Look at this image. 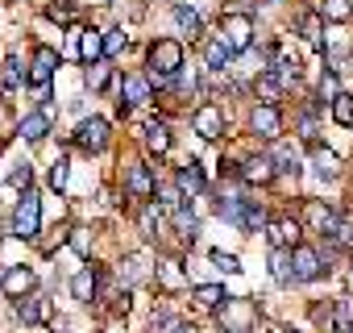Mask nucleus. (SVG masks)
Returning <instances> with one entry per match:
<instances>
[{
    "label": "nucleus",
    "mask_w": 353,
    "mask_h": 333,
    "mask_svg": "<svg viewBox=\"0 0 353 333\" xmlns=\"http://www.w3.org/2000/svg\"><path fill=\"white\" fill-rule=\"evenodd\" d=\"M183 71V46L174 42V38H158L154 46H150V84H158V88H166V84H174V75Z\"/></svg>",
    "instance_id": "1"
},
{
    "label": "nucleus",
    "mask_w": 353,
    "mask_h": 333,
    "mask_svg": "<svg viewBox=\"0 0 353 333\" xmlns=\"http://www.w3.org/2000/svg\"><path fill=\"white\" fill-rule=\"evenodd\" d=\"M38 225H42V200H38V192H30V188H26V196H21V200H17V209H13L9 234H13V238H21V242H30V238H38Z\"/></svg>",
    "instance_id": "2"
},
{
    "label": "nucleus",
    "mask_w": 353,
    "mask_h": 333,
    "mask_svg": "<svg viewBox=\"0 0 353 333\" xmlns=\"http://www.w3.org/2000/svg\"><path fill=\"white\" fill-rule=\"evenodd\" d=\"M216 213L229 221V225H237V229H258V225H266V213L254 204V200H237V196H229V200H221L216 204Z\"/></svg>",
    "instance_id": "3"
},
{
    "label": "nucleus",
    "mask_w": 353,
    "mask_h": 333,
    "mask_svg": "<svg viewBox=\"0 0 353 333\" xmlns=\"http://www.w3.org/2000/svg\"><path fill=\"white\" fill-rule=\"evenodd\" d=\"M221 38L233 46V55L250 50L254 46V21H250V13H225L221 17Z\"/></svg>",
    "instance_id": "4"
},
{
    "label": "nucleus",
    "mask_w": 353,
    "mask_h": 333,
    "mask_svg": "<svg viewBox=\"0 0 353 333\" xmlns=\"http://www.w3.org/2000/svg\"><path fill=\"white\" fill-rule=\"evenodd\" d=\"M75 146L79 150H88V154H100L104 146H108V121L104 117H83L79 125H75Z\"/></svg>",
    "instance_id": "5"
},
{
    "label": "nucleus",
    "mask_w": 353,
    "mask_h": 333,
    "mask_svg": "<svg viewBox=\"0 0 353 333\" xmlns=\"http://www.w3.org/2000/svg\"><path fill=\"white\" fill-rule=\"evenodd\" d=\"M125 192H129L133 200H154V196H158V180H154V171H150V162H133V166H129Z\"/></svg>",
    "instance_id": "6"
},
{
    "label": "nucleus",
    "mask_w": 353,
    "mask_h": 333,
    "mask_svg": "<svg viewBox=\"0 0 353 333\" xmlns=\"http://www.w3.org/2000/svg\"><path fill=\"white\" fill-rule=\"evenodd\" d=\"M150 92H154L150 75H141V71H129V75L121 79V113H125V108H141V104L150 100Z\"/></svg>",
    "instance_id": "7"
},
{
    "label": "nucleus",
    "mask_w": 353,
    "mask_h": 333,
    "mask_svg": "<svg viewBox=\"0 0 353 333\" xmlns=\"http://www.w3.org/2000/svg\"><path fill=\"white\" fill-rule=\"evenodd\" d=\"M54 67H59V50H54V46H38V50H34V63H30V75H26V79H30L34 88H46V84L54 79Z\"/></svg>",
    "instance_id": "8"
},
{
    "label": "nucleus",
    "mask_w": 353,
    "mask_h": 333,
    "mask_svg": "<svg viewBox=\"0 0 353 333\" xmlns=\"http://www.w3.org/2000/svg\"><path fill=\"white\" fill-rule=\"evenodd\" d=\"M192 129H196L200 137H208V142H212V137H221V133H225V113H221L216 104H200V108L192 113Z\"/></svg>",
    "instance_id": "9"
},
{
    "label": "nucleus",
    "mask_w": 353,
    "mask_h": 333,
    "mask_svg": "<svg viewBox=\"0 0 353 333\" xmlns=\"http://www.w3.org/2000/svg\"><path fill=\"white\" fill-rule=\"evenodd\" d=\"M0 287H5V296L21 300V296H30V292L38 287V275H34L30 267H9L5 275H0Z\"/></svg>",
    "instance_id": "10"
},
{
    "label": "nucleus",
    "mask_w": 353,
    "mask_h": 333,
    "mask_svg": "<svg viewBox=\"0 0 353 333\" xmlns=\"http://www.w3.org/2000/svg\"><path fill=\"white\" fill-rule=\"evenodd\" d=\"M291 267H295V283H312V279L324 271V267H320V254H316L312 246H303V242L291 250Z\"/></svg>",
    "instance_id": "11"
},
{
    "label": "nucleus",
    "mask_w": 353,
    "mask_h": 333,
    "mask_svg": "<svg viewBox=\"0 0 353 333\" xmlns=\"http://www.w3.org/2000/svg\"><path fill=\"white\" fill-rule=\"evenodd\" d=\"M303 221H307V225H312L316 234H324V238H328V234L336 229V221H341V213H336L332 204H320V200H307V213H303Z\"/></svg>",
    "instance_id": "12"
},
{
    "label": "nucleus",
    "mask_w": 353,
    "mask_h": 333,
    "mask_svg": "<svg viewBox=\"0 0 353 333\" xmlns=\"http://www.w3.org/2000/svg\"><path fill=\"white\" fill-rule=\"evenodd\" d=\"M221 316H225V329H233V333H250V325H254V308H250V300H225Z\"/></svg>",
    "instance_id": "13"
},
{
    "label": "nucleus",
    "mask_w": 353,
    "mask_h": 333,
    "mask_svg": "<svg viewBox=\"0 0 353 333\" xmlns=\"http://www.w3.org/2000/svg\"><path fill=\"white\" fill-rule=\"evenodd\" d=\"M250 125H254L258 137H279V133H283V117H279L274 104H258L254 117H250Z\"/></svg>",
    "instance_id": "14"
},
{
    "label": "nucleus",
    "mask_w": 353,
    "mask_h": 333,
    "mask_svg": "<svg viewBox=\"0 0 353 333\" xmlns=\"http://www.w3.org/2000/svg\"><path fill=\"white\" fill-rule=\"evenodd\" d=\"M274 171H279L274 158H270V154H258V158H250V162L241 166L237 175H241L245 184H270V180H274Z\"/></svg>",
    "instance_id": "15"
},
{
    "label": "nucleus",
    "mask_w": 353,
    "mask_h": 333,
    "mask_svg": "<svg viewBox=\"0 0 353 333\" xmlns=\"http://www.w3.org/2000/svg\"><path fill=\"white\" fill-rule=\"evenodd\" d=\"M17 133H21L26 142H42V137L50 133V113H46V108L26 113V117H21V125H17Z\"/></svg>",
    "instance_id": "16"
},
{
    "label": "nucleus",
    "mask_w": 353,
    "mask_h": 333,
    "mask_svg": "<svg viewBox=\"0 0 353 333\" xmlns=\"http://www.w3.org/2000/svg\"><path fill=\"white\" fill-rule=\"evenodd\" d=\"M96 292H100V271H96V267H83V271L71 279V296H75V300H83V304H92V300H96Z\"/></svg>",
    "instance_id": "17"
},
{
    "label": "nucleus",
    "mask_w": 353,
    "mask_h": 333,
    "mask_svg": "<svg viewBox=\"0 0 353 333\" xmlns=\"http://www.w3.org/2000/svg\"><path fill=\"white\" fill-rule=\"evenodd\" d=\"M154 279H158L166 292H179V287H188L183 263H174V258H162V263H158V271H154Z\"/></svg>",
    "instance_id": "18"
},
{
    "label": "nucleus",
    "mask_w": 353,
    "mask_h": 333,
    "mask_svg": "<svg viewBox=\"0 0 353 333\" xmlns=\"http://www.w3.org/2000/svg\"><path fill=\"white\" fill-rule=\"evenodd\" d=\"M270 246L274 250H295L299 246V221H270Z\"/></svg>",
    "instance_id": "19"
},
{
    "label": "nucleus",
    "mask_w": 353,
    "mask_h": 333,
    "mask_svg": "<svg viewBox=\"0 0 353 333\" xmlns=\"http://www.w3.org/2000/svg\"><path fill=\"white\" fill-rule=\"evenodd\" d=\"M79 59H83V63L108 59V55H104V34H100V30H79Z\"/></svg>",
    "instance_id": "20"
},
{
    "label": "nucleus",
    "mask_w": 353,
    "mask_h": 333,
    "mask_svg": "<svg viewBox=\"0 0 353 333\" xmlns=\"http://www.w3.org/2000/svg\"><path fill=\"white\" fill-rule=\"evenodd\" d=\"M254 92L266 100V104H274L279 96H283V75L274 71V67H266V71H258V79H254Z\"/></svg>",
    "instance_id": "21"
},
{
    "label": "nucleus",
    "mask_w": 353,
    "mask_h": 333,
    "mask_svg": "<svg viewBox=\"0 0 353 333\" xmlns=\"http://www.w3.org/2000/svg\"><path fill=\"white\" fill-rule=\"evenodd\" d=\"M274 166H279L283 175H291V180H295V175L303 171V158H299V146H279V150H274Z\"/></svg>",
    "instance_id": "22"
},
{
    "label": "nucleus",
    "mask_w": 353,
    "mask_h": 333,
    "mask_svg": "<svg viewBox=\"0 0 353 333\" xmlns=\"http://www.w3.org/2000/svg\"><path fill=\"white\" fill-rule=\"evenodd\" d=\"M312 166H316L320 180H336V175H341V158H336L332 150H320V146L312 150Z\"/></svg>",
    "instance_id": "23"
},
{
    "label": "nucleus",
    "mask_w": 353,
    "mask_h": 333,
    "mask_svg": "<svg viewBox=\"0 0 353 333\" xmlns=\"http://www.w3.org/2000/svg\"><path fill=\"white\" fill-rule=\"evenodd\" d=\"M204 55H208V67H212V71L221 75V71L229 67V59H233V46H229V42H225L221 34H216V38H212L208 46H204Z\"/></svg>",
    "instance_id": "24"
},
{
    "label": "nucleus",
    "mask_w": 353,
    "mask_h": 333,
    "mask_svg": "<svg viewBox=\"0 0 353 333\" xmlns=\"http://www.w3.org/2000/svg\"><path fill=\"white\" fill-rule=\"evenodd\" d=\"M270 275H274V283H295V267H291V250H274L270 254Z\"/></svg>",
    "instance_id": "25"
},
{
    "label": "nucleus",
    "mask_w": 353,
    "mask_h": 333,
    "mask_svg": "<svg viewBox=\"0 0 353 333\" xmlns=\"http://www.w3.org/2000/svg\"><path fill=\"white\" fill-rule=\"evenodd\" d=\"M174 26H179L183 34H192V38L204 34V21H200V13H196L192 5H174Z\"/></svg>",
    "instance_id": "26"
},
{
    "label": "nucleus",
    "mask_w": 353,
    "mask_h": 333,
    "mask_svg": "<svg viewBox=\"0 0 353 333\" xmlns=\"http://www.w3.org/2000/svg\"><path fill=\"white\" fill-rule=\"evenodd\" d=\"M183 188V196H196L200 188H204V171H200V162H188V166H179V180H174Z\"/></svg>",
    "instance_id": "27"
},
{
    "label": "nucleus",
    "mask_w": 353,
    "mask_h": 333,
    "mask_svg": "<svg viewBox=\"0 0 353 333\" xmlns=\"http://www.w3.org/2000/svg\"><path fill=\"white\" fill-rule=\"evenodd\" d=\"M299 38L303 42H312V46H320V34H324V17L320 13H299Z\"/></svg>",
    "instance_id": "28"
},
{
    "label": "nucleus",
    "mask_w": 353,
    "mask_h": 333,
    "mask_svg": "<svg viewBox=\"0 0 353 333\" xmlns=\"http://www.w3.org/2000/svg\"><path fill=\"white\" fill-rule=\"evenodd\" d=\"M17 316H21L26 325H34V321H46V316H50V300H38V296H30V300H21V304H17Z\"/></svg>",
    "instance_id": "29"
},
{
    "label": "nucleus",
    "mask_w": 353,
    "mask_h": 333,
    "mask_svg": "<svg viewBox=\"0 0 353 333\" xmlns=\"http://www.w3.org/2000/svg\"><path fill=\"white\" fill-rule=\"evenodd\" d=\"M145 146H150L154 154H166V150H170V129H166L162 121H150V125H145Z\"/></svg>",
    "instance_id": "30"
},
{
    "label": "nucleus",
    "mask_w": 353,
    "mask_h": 333,
    "mask_svg": "<svg viewBox=\"0 0 353 333\" xmlns=\"http://www.w3.org/2000/svg\"><path fill=\"white\" fill-rule=\"evenodd\" d=\"M320 17L324 21H349L353 17V0H320Z\"/></svg>",
    "instance_id": "31"
},
{
    "label": "nucleus",
    "mask_w": 353,
    "mask_h": 333,
    "mask_svg": "<svg viewBox=\"0 0 353 333\" xmlns=\"http://www.w3.org/2000/svg\"><path fill=\"white\" fill-rule=\"evenodd\" d=\"M170 217H174V229H179V234H183L188 242L196 238V229H200V221H196V213H192L188 204H179V209H174V213H170Z\"/></svg>",
    "instance_id": "32"
},
{
    "label": "nucleus",
    "mask_w": 353,
    "mask_h": 333,
    "mask_svg": "<svg viewBox=\"0 0 353 333\" xmlns=\"http://www.w3.org/2000/svg\"><path fill=\"white\" fill-rule=\"evenodd\" d=\"M141 279H145V258L141 254H129L121 263V283H141Z\"/></svg>",
    "instance_id": "33"
},
{
    "label": "nucleus",
    "mask_w": 353,
    "mask_h": 333,
    "mask_svg": "<svg viewBox=\"0 0 353 333\" xmlns=\"http://www.w3.org/2000/svg\"><path fill=\"white\" fill-rule=\"evenodd\" d=\"M196 300H200L204 308H216V304H225L229 296H225V287H221V283H200V287H196Z\"/></svg>",
    "instance_id": "34"
},
{
    "label": "nucleus",
    "mask_w": 353,
    "mask_h": 333,
    "mask_svg": "<svg viewBox=\"0 0 353 333\" xmlns=\"http://www.w3.org/2000/svg\"><path fill=\"white\" fill-rule=\"evenodd\" d=\"M332 121H336V125H345V129H353V96H345V92H341V96L332 100Z\"/></svg>",
    "instance_id": "35"
},
{
    "label": "nucleus",
    "mask_w": 353,
    "mask_h": 333,
    "mask_svg": "<svg viewBox=\"0 0 353 333\" xmlns=\"http://www.w3.org/2000/svg\"><path fill=\"white\" fill-rule=\"evenodd\" d=\"M158 204H162L166 213H174V209L183 204V188H179V184H162V188H158Z\"/></svg>",
    "instance_id": "36"
},
{
    "label": "nucleus",
    "mask_w": 353,
    "mask_h": 333,
    "mask_svg": "<svg viewBox=\"0 0 353 333\" xmlns=\"http://www.w3.org/2000/svg\"><path fill=\"white\" fill-rule=\"evenodd\" d=\"M332 329H336V333H349V329H353V312H349V300H336V308H332Z\"/></svg>",
    "instance_id": "37"
},
{
    "label": "nucleus",
    "mask_w": 353,
    "mask_h": 333,
    "mask_svg": "<svg viewBox=\"0 0 353 333\" xmlns=\"http://www.w3.org/2000/svg\"><path fill=\"white\" fill-rule=\"evenodd\" d=\"M104 84H108V63H104V59H100V63H88V88L100 92Z\"/></svg>",
    "instance_id": "38"
},
{
    "label": "nucleus",
    "mask_w": 353,
    "mask_h": 333,
    "mask_svg": "<svg viewBox=\"0 0 353 333\" xmlns=\"http://www.w3.org/2000/svg\"><path fill=\"white\" fill-rule=\"evenodd\" d=\"M320 96H324L328 104L341 96V79H336V71H324V75H320Z\"/></svg>",
    "instance_id": "39"
},
{
    "label": "nucleus",
    "mask_w": 353,
    "mask_h": 333,
    "mask_svg": "<svg viewBox=\"0 0 353 333\" xmlns=\"http://www.w3.org/2000/svg\"><path fill=\"white\" fill-rule=\"evenodd\" d=\"M67 175H71V162H67V158H59V162L50 166V188H54V192H63V188H67Z\"/></svg>",
    "instance_id": "40"
},
{
    "label": "nucleus",
    "mask_w": 353,
    "mask_h": 333,
    "mask_svg": "<svg viewBox=\"0 0 353 333\" xmlns=\"http://www.w3.org/2000/svg\"><path fill=\"white\" fill-rule=\"evenodd\" d=\"M46 17L50 21H71L75 17V5H71V0H54V5H46Z\"/></svg>",
    "instance_id": "41"
},
{
    "label": "nucleus",
    "mask_w": 353,
    "mask_h": 333,
    "mask_svg": "<svg viewBox=\"0 0 353 333\" xmlns=\"http://www.w3.org/2000/svg\"><path fill=\"white\" fill-rule=\"evenodd\" d=\"M328 238H332L336 246H353V221H349V217H341V221H336V229H332Z\"/></svg>",
    "instance_id": "42"
},
{
    "label": "nucleus",
    "mask_w": 353,
    "mask_h": 333,
    "mask_svg": "<svg viewBox=\"0 0 353 333\" xmlns=\"http://www.w3.org/2000/svg\"><path fill=\"white\" fill-rule=\"evenodd\" d=\"M121 46H125V30H104V55L112 59L121 55Z\"/></svg>",
    "instance_id": "43"
},
{
    "label": "nucleus",
    "mask_w": 353,
    "mask_h": 333,
    "mask_svg": "<svg viewBox=\"0 0 353 333\" xmlns=\"http://www.w3.org/2000/svg\"><path fill=\"white\" fill-rule=\"evenodd\" d=\"M212 263H216L221 271H229V275H237V271H241V263H237V254H225V250H212Z\"/></svg>",
    "instance_id": "44"
},
{
    "label": "nucleus",
    "mask_w": 353,
    "mask_h": 333,
    "mask_svg": "<svg viewBox=\"0 0 353 333\" xmlns=\"http://www.w3.org/2000/svg\"><path fill=\"white\" fill-rule=\"evenodd\" d=\"M71 250H75V254H83V258L92 254V242H88V229H71Z\"/></svg>",
    "instance_id": "45"
},
{
    "label": "nucleus",
    "mask_w": 353,
    "mask_h": 333,
    "mask_svg": "<svg viewBox=\"0 0 353 333\" xmlns=\"http://www.w3.org/2000/svg\"><path fill=\"white\" fill-rule=\"evenodd\" d=\"M5 88H21V63L17 59L5 63Z\"/></svg>",
    "instance_id": "46"
},
{
    "label": "nucleus",
    "mask_w": 353,
    "mask_h": 333,
    "mask_svg": "<svg viewBox=\"0 0 353 333\" xmlns=\"http://www.w3.org/2000/svg\"><path fill=\"white\" fill-rule=\"evenodd\" d=\"M158 225H162V221H158V213H154V209H145V213H141V234H145V238H158Z\"/></svg>",
    "instance_id": "47"
},
{
    "label": "nucleus",
    "mask_w": 353,
    "mask_h": 333,
    "mask_svg": "<svg viewBox=\"0 0 353 333\" xmlns=\"http://www.w3.org/2000/svg\"><path fill=\"white\" fill-rule=\"evenodd\" d=\"M30 184H34V166H30V162H21L17 171H13V188H30Z\"/></svg>",
    "instance_id": "48"
},
{
    "label": "nucleus",
    "mask_w": 353,
    "mask_h": 333,
    "mask_svg": "<svg viewBox=\"0 0 353 333\" xmlns=\"http://www.w3.org/2000/svg\"><path fill=\"white\" fill-rule=\"evenodd\" d=\"M174 329H179V316H170V312L154 316V333H174Z\"/></svg>",
    "instance_id": "49"
},
{
    "label": "nucleus",
    "mask_w": 353,
    "mask_h": 333,
    "mask_svg": "<svg viewBox=\"0 0 353 333\" xmlns=\"http://www.w3.org/2000/svg\"><path fill=\"white\" fill-rule=\"evenodd\" d=\"M174 333H200V329H196V325H183V321H179V329H174Z\"/></svg>",
    "instance_id": "50"
},
{
    "label": "nucleus",
    "mask_w": 353,
    "mask_h": 333,
    "mask_svg": "<svg viewBox=\"0 0 353 333\" xmlns=\"http://www.w3.org/2000/svg\"><path fill=\"white\" fill-rule=\"evenodd\" d=\"M258 333H283V329H274V325H262V329H258Z\"/></svg>",
    "instance_id": "51"
},
{
    "label": "nucleus",
    "mask_w": 353,
    "mask_h": 333,
    "mask_svg": "<svg viewBox=\"0 0 353 333\" xmlns=\"http://www.w3.org/2000/svg\"><path fill=\"white\" fill-rule=\"evenodd\" d=\"M283 333H299V329H283Z\"/></svg>",
    "instance_id": "52"
},
{
    "label": "nucleus",
    "mask_w": 353,
    "mask_h": 333,
    "mask_svg": "<svg viewBox=\"0 0 353 333\" xmlns=\"http://www.w3.org/2000/svg\"><path fill=\"white\" fill-rule=\"evenodd\" d=\"M266 5H279V0H266Z\"/></svg>",
    "instance_id": "53"
},
{
    "label": "nucleus",
    "mask_w": 353,
    "mask_h": 333,
    "mask_svg": "<svg viewBox=\"0 0 353 333\" xmlns=\"http://www.w3.org/2000/svg\"><path fill=\"white\" fill-rule=\"evenodd\" d=\"M221 333H233V329H221Z\"/></svg>",
    "instance_id": "54"
},
{
    "label": "nucleus",
    "mask_w": 353,
    "mask_h": 333,
    "mask_svg": "<svg viewBox=\"0 0 353 333\" xmlns=\"http://www.w3.org/2000/svg\"><path fill=\"white\" fill-rule=\"evenodd\" d=\"M349 333H353V329H349Z\"/></svg>",
    "instance_id": "55"
}]
</instances>
